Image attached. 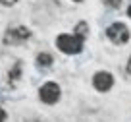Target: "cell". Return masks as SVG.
I'll use <instances>...</instances> for the list:
<instances>
[{"instance_id": "3", "label": "cell", "mask_w": 131, "mask_h": 122, "mask_svg": "<svg viewBox=\"0 0 131 122\" xmlns=\"http://www.w3.org/2000/svg\"><path fill=\"white\" fill-rule=\"evenodd\" d=\"M60 97H62V89L56 81H46L45 85H41V89H39V99L45 105H54V103L60 101Z\"/></svg>"}, {"instance_id": "4", "label": "cell", "mask_w": 131, "mask_h": 122, "mask_svg": "<svg viewBox=\"0 0 131 122\" xmlns=\"http://www.w3.org/2000/svg\"><path fill=\"white\" fill-rule=\"evenodd\" d=\"M27 39H31V29L23 27V25H17V27L8 29L6 35H4L6 45H19V43H25Z\"/></svg>"}, {"instance_id": "12", "label": "cell", "mask_w": 131, "mask_h": 122, "mask_svg": "<svg viewBox=\"0 0 131 122\" xmlns=\"http://www.w3.org/2000/svg\"><path fill=\"white\" fill-rule=\"evenodd\" d=\"M125 70H127V74L131 76V56H129V60H127V66H125Z\"/></svg>"}, {"instance_id": "7", "label": "cell", "mask_w": 131, "mask_h": 122, "mask_svg": "<svg viewBox=\"0 0 131 122\" xmlns=\"http://www.w3.org/2000/svg\"><path fill=\"white\" fill-rule=\"evenodd\" d=\"M75 35H79L81 39H87V35H89V25H87L85 21H79V23L75 25Z\"/></svg>"}, {"instance_id": "9", "label": "cell", "mask_w": 131, "mask_h": 122, "mask_svg": "<svg viewBox=\"0 0 131 122\" xmlns=\"http://www.w3.org/2000/svg\"><path fill=\"white\" fill-rule=\"evenodd\" d=\"M102 4L108 6V8H112V10H116V8L122 6V0H102Z\"/></svg>"}, {"instance_id": "1", "label": "cell", "mask_w": 131, "mask_h": 122, "mask_svg": "<svg viewBox=\"0 0 131 122\" xmlns=\"http://www.w3.org/2000/svg\"><path fill=\"white\" fill-rule=\"evenodd\" d=\"M85 39H81L79 35H70V33H62L56 37V47L62 50L64 54H79L83 50Z\"/></svg>"}, {"instance_id": "14", "label": "cell", "mask_w": 131, "mask_h": 122, "mask_svg": "<svg viewBox=\"0 0 131 122\" xmlns=\"http://www.w3.org/2000/svg\"><path fill=\"white\" fill-rule=\"evenodd\" d=\"M73 2H83V0H73Z\"/></svg>"}, {"instance_id": "11", "label": "cell", "mask_w": 131, "mask_h": 122, "mask_svg": "<svg viewBox=\"0 0 131 122\" xmlns=\"http://www.w3.org/2000/svg\"><path fill=\"white\" fill-rule=\"evenodd\" d=\"M0 122H6V110L0 107Z\"/></svg>"}, {"instance_id": "2", "label": "cell", "mask_w": 131, "mask_h": 122, "mask_svg": "<svg viewBox=\"0 0 131 122\" xmlns=\"http://www.w3.org/2000/svg\"><path fill=\"white\" fill-rule=\"evenodd\" d=\"M106 37L114 43V45H125L129 41L131 33H129V27L122 21H114L106 27Z\"/></svg>"}, {"instance_id": "8", "label": "cell", "mask_w": 131, "mask_h": 122, "mask_svg": "<svg viewBox=\"0 0 131 122\" xmlns=\"http://www.w3.org/2000/svg\"><path fill=\"white\" fill-rule=\"evenodd\" d=\"M19 74H21V62H16L14 70H10V83H14V81L19 77Z\"/></svg>"}, {"instance_id": "6", "label": "cell", "mask_w": 131, "mask_h": 122, "mask_svg": "<svg viewBox=\"0 0 131 122\" xmlns=\"http://www.w3.org/2000/svg\"><path fill=\"white\" fill-rule=\"evenodd\" d=\"M35 62H37L39 68H48V66H52L54 58H52V54H48V53H39L37 58H35Z\"/></svg>"}, {"instance_id": "5", "label": "cell", "mask_w": 131, "mask_h": 122, "mask_svg": "<svg viewBox=\"0 0 131 122\" xmlns=\"http://www.w3.org/2000/svg\"><path fill=\"white\" fill-rule=\"evenodd\" d=\"M112 85H114V76H112L110 72H96L93 76V87L96 91H100V93H106V91L112 89Z\"/></svg>"}, {"instance_id": "13", "label": "cell", "mask_w": 131, "mask_h": 122, "mask_svg": "<svg viewBox=\"0 0 131 122\" xmlns=\"http://www.w3.org/2000/svg\"><path fill=\"white\" fill-rule=\"evenodd\" d=\"M127 16H129V18H131V4H129V6H127Z\"/></svg>"}, {"instance_id": "10", "label": "cell", "mask_w": 131, "mask_h": 122, "mask_svg": "<svg viewBox=\"0 0 131 122\" xmlns=\"http://www.w3.org/2000/svg\"><path fill=\"white\" fill-rule=\"evenodd\" d=\"M17 0H0V4H4V6H12V4H16Z\"/></svg>"}]
</instances>
